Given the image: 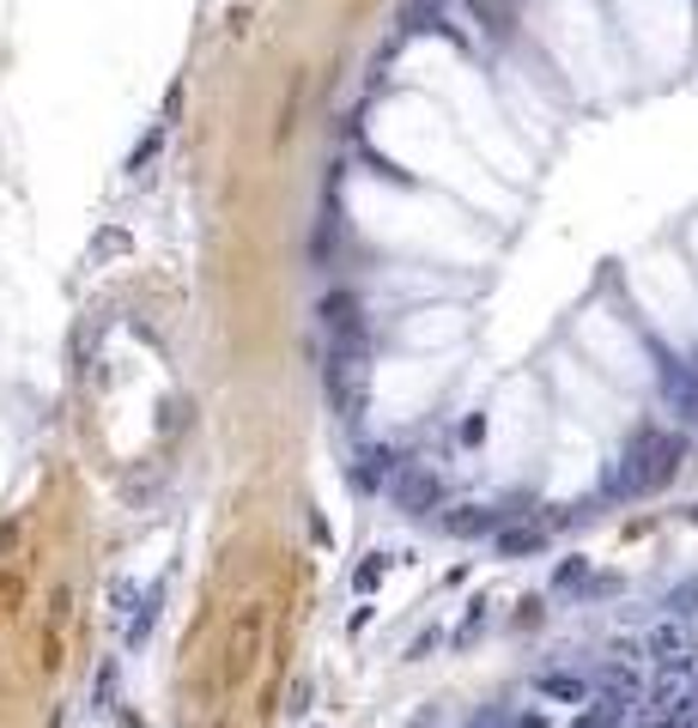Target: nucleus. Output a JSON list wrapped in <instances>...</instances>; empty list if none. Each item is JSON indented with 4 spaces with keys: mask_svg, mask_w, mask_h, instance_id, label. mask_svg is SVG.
<instances>
[{
    "mask_svg": "<svg viewBox=\"0 0 698 728\" xmlns=\"http://www.w3.org/2000/svg\"><path fill=\"white\" fill-rule=\"evenodd\" d=\"M680 455H687V437H675V432H656V425H644V432L626 444V455H619V467H614V479H607V486H614L619 498H638V492H656V486H668V479L680 474Z\"/></svg>",
    "mask_w": 698,
    "mask_h": 728,
    "instance_id": "obj_1",
    "label": "nucleus"
},
{
    "mask_svg": "<svg viewBox=\"0 0 698 728\" xmlns=\"http://www.w3.org/2000/svg\"><path fill=\"white\" fill-rule=\"evenodd\" d=\"M662 388H668V401L680 407V419L698 425V371H692V364H668V371H662Z\"/></svg>",
    "mask_w": 698,
    "mask_h": 728,
    "instance_id": "obj_2",
    "label": "nucleus"
},
{
    "mask_svg": "<svg viewBox=\"0 0 698 728\" xmlns=\"http://www.w3.org/2000/svg\"><path fill=\"white\" fill-rule=\"evenodd\" d=\"M668 607H675V614H698V577H692V583H680V589L668 595Z\"/></svg>",
    "mask_w": 698,
    "mask_h": 728,
    "instance_id": "obj_3",
    "label": "nucleus"
}]
</instances>
